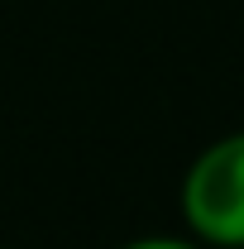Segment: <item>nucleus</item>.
<instances>
[{
    "label": "nucleus",
    "instance_id": "nucleus-1",
    "mask_svg": "<svg viewBox=\"0 0 244 249\" xmlns=\"http://www.w3.org/2000/svg\"><path fill=\"white\" fill-rule=\"evenodd\" d=\"M182 220L206 249H244V129L220 134L182 178Z\"/></svg>",
    "mask_w": 244,
    "mask_h": 249
},
{
    "label": "nucleus",
    "instance_id": "nucleus-2",
    "mask_svg": "<svg viewBox=\"0 0 244 249\" xmlns=\"http://www.w3.org/2000/svg\"><path fill=\"white\" fill-rule=\"evenodd\" d=\"M120 249H206L201 240H177V235H139V240H129Z\"/></svg>",
    "mask_w": 244,
    "mask_h": 249
}]
</instances>
